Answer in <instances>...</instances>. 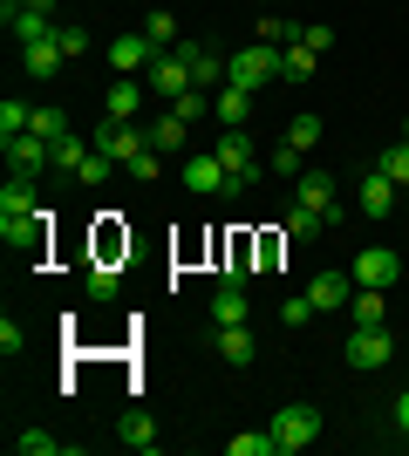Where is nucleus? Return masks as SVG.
Segmentation results:
<instances>
[{"label": "nucleus", "instance_id": "obj_1", "mask_svg": "<svg viewBox=\"0 0 409 456\" xmlns=\"http://www.w3.org/2000/svg\"><path fill=\"white\" fill-rule=\"evenodd\" d=\"M280 55L287 48H273V41H253V48H239V55H225V82H239V89H273L280 82Z\"/></svg>", "mask_w": 409, "mask_h": 456}, {"label": "nucleus", "instance_id": "obj_2", "mask_svg": "<svg viewBox=\"0 0 409 456\" xmlns=\"http://www.w3.org/2000/svg\"><path fill=\"white\" fill-rule=\"evenodd\" d=\"M266 429H273V450L293 456V450H307V443L321 436V409H314V402H287V409H280Z\"/></svg>", "mask_w": 409, "mask_h": 456}, {"label": "nucleus", "instance_id": "obj_3", "mask_svg": "<svg viewBox=\"0 0 409 456\" xmlns=\"http://www.w3.org/2000/svg\"><path fill=\"white\" fill-rule=\"evenodd\" d=\"M177 184L192 191V198H233V177H225V164H218L212 151L177 157Z\"/></svg>", "mask_w": 409, "mask_h": 456}, {"label": "nucleus", "instance_id": "obj_4", "mask_svg": "<svg viewBox=\"0 0 409 456\" xmlns=\"http://www.w3.org/2000/svg\"><path fill=\"white\" fill-rule=\"evenodd\" d=\"M143 82H151V95H192L198 89V76H192V61H184V48H157V61L143 69Z\"/></svg>", "mask_w": 409, "mask_h": 456}, {"label": "nucleus", "instance_id": "obj_5", "mask_svg": "<svg viewBox=\"0 0 409 456\" xmlns=\"http://www.w3.org/2000/svg\"><path fill=\"white\" fill-rule=\"evenodd\" d=\"M212 157L225 164V177H233V198H239V191H246V184L259 177V151H253V136H246V130H225Z\"/></svg>", "mask_w": 409, "mask_h": 456}, {"label": "nucleus", "instance_id": "obj_6", "mask_svg": "<svg viewBox=\"0 0 409 456\" xmlns=\"http://www.w3.org/2000/svg\"><path fill=\"white\" fill-rule=\"evenodd\" d=\"M341 354H348V368H362V375H369V368H389L396 362V334L389 327H355Z\"/></svg>", "mask_w": 409, "mask_h": 456}, {"label": "nucleus", "instance_id": "obj_7", "mask_svg": "<svg viewBox=\"0 0 409 456\" xmlns=\"http://www.w3.org/2000/svg\"><path fill=\"white\" fill-rule=\"evenodd\" d=\"M0 20H7V35H14L20 48H28V41H48L61 28L48 7H28V0H0Z\"/></svg>", "mask_w": 409, "mask_h": 456}, {"label": "nucleus", "instance_id": "obj_8", "mask_svg": "<svg viewBox=\"0 0 409 456\" xmlns=\"http://www.w3.org/2000/svg\"><path fill=\"white\" fill-rule=\"evenodd\" d=\"M89 143H96L102 157H117V164H130L136 151H151V136L136 130V123H117V116H102V130L89 136Z\"/></svg>", "mask_w": 409, "mask_h": 456}, {"label": "nucleus", "instance_id": "obj_9", "mask_svg": "<svg viewBox=\"0 0 409 456\" xmlns=\"http://www.w3.org/2000/svg\"><path fill=\"white\" fill-rule=\"evenodd\" d=\"M403 280V252H389V246H369V252H355V286H389Z\"/></svg>", "mask_w": 409, "mask_h": 456}, {"label": "nucleus", "instance_id": "obj_10", "mask_svg": "<svg viewBox=\"0 0 409 456\" xmlns=\"http://www.w3.org/2000/svg\"><path fill=\"white\" fill-rule=\"evenodd\" d=\"M293 198H300V205H314L321 218H341V184H334L328 171H314V164L293 177Z\"/></svg>", "mask_w": 409, "mask_h": 456}, {"label": "nucleus", "instance_id": "obj_11", "mask_svg": "<svg viewBox=\"0 0 409 456\" xmlns=\"http://www.w3.org/2000/svg\"><path fill=\"white\" fill-rule=\"evenodd\" d=\"M0 151H7V164H14V177H35V171H48V164H55V143H48V136H7V143H0Z\"/></svg>", "mask_w": 409, "mask_h": 456}, {"label": "nucleus", "instance_id": "obj_12", "mask_svg": "<svg viewBox=\"0 0 409 456\" xmlns=\"http://www.w3.org/2000/svg\"><path fill=\"white\" fill-rule=\"evenodd\" d=\"M151 61H157V41L143 35V28H136V35H117V41H110V69H117V76H143Z\"/></svg>", "mask_w": 409, "mask_h": 456}, {"label": "nucleus", "instance_id": "obj_13", "mask_svg": "<svg viewBox=\"0 0 409 456\" xmlns=\"http://www.w3.org/2000/svg\"><path fill=\"white\" fill-rule=\"evenodd\" d=\"M143 136H151V151H164V157H192V123L184 116H157V123H143Z\"/></svg>", "mask_w": 409, "mask_h": 456}, {"label": "nucleus", "instance_id": "obj_14", "mask_svg": "<svg viewBox=\"0 0 409 456\" xmlns=\"http://www.w3.org/2000/svg\"><path fill=\"white\" fill-rule=\"evenodd\" d=\"M48 218H55V211H35V218H0V239H7L14 252H41V246H48Z\"/></svg>", "mask_w": 409, "mask_h": 456}, {"label": "nucleus", "instance_id": "obj_15", "mask_svg": "<svg viewBox=\"0 0 409 456\" xmlns=\"http://www.w3.org/2000/svg\"><path fill=\"white\" fill-rule=\"evenodd\" d=\"M212 116L225 123V130H246V116H253V89H239V82L212 89Z\"/></svg>", "mask_w": 409, "mask_h": 456}, {"label": "nucleus", "instance_id": "obj_16", "mask_svg": "<svg viewBox=\"0 0 409 456\" xmlns=\"http://www.w3.org/2000/svg\"><path fill=\"white\" fill-rule=\"evenodd\" d=\"M355 205H362V218H389L396 211V184L382 171H369L362 184H355Z\"/></svg>", "mask_w": 409, "mask_h": 456}, {"label": "nucleus", "instance_id": "obj_17", "mask_svg": "<svg viewBox=\"0 0 409 456\" xmlns=\"http://www.w3.org/2000/svg\"><path fill=\"white\" fill-rule=\"evenodd\" d=\"M143 89H151V82L117 76V89L102 95V116H117V123H136V110H143Z\"/></svg>", "mask_w": 409, "mask_h": 456}, {"label": "nucleus", "instance_id": "obj_18", "mask_svg": "<svg viewBox=\"0 0 409 456\" xmlns=\"http://www.w3.org/2000/svg\"><path fill=\"white\" fill-rule=\"evenodd\" d=\"M348 321H355V327H389V293H382V286H355Z\"/></svg>", "mask_w": 409, "mask_h": 456}, {"label": "nucleus", "instance_id": "obj_19", "mask_svg": "<svg viewBox=\"0 0 409 456\" xmlns=\"http://www.w3.org/2000/svg\"><path fill=\"white\" fill-rule=\"evenodd\" d=\"M307 300L321 306V314H334V306L355 300V280H341V273H314V280H307Z\"/></svg>", "mask_w": 409, "mask_h": 456}, {"label": "nucleus", "instance_id": "obj_20", "mask_svg": "<svg viewBox=\"0 0 409 456\" xmlns=\"http://www.w3.org/2000/svg\"><path fill=\"white\" fill-rule=\"evenodd\" d=\"M20 69H28L35 82L61 76V41H55V35H48V41H28V48H20Z\"/></svg>", "mask_w": 409, "mask_h": 456}, {"label": "nucleus", "instance_id": "obj_21", "mask_svg": "<svg viewBox=\"0 0 409 456\" xmlns=\"http://www.w3.org/2000/svg\"><path fill=\"white\" fill-rule=\"evenodd\" d=\"M117 443L123 450H157V422L143 416V409H123L117 416Z\"/></svg>", "mask_w": 409, "mask_h": 456}, {"label": "nucleus", "instance_id": "obj_22", "mask_svg": "<svg viewBox=\"0 0 409 456\" xmlns=\"http://www.w3.org/2000/svg\"><path fill=\"white\" fill-rule=\"evenodd\" d=\"M177 48H184V61H192L198 89H225V61H218L212 48H198V41H177Z\"/></svg>", "mask_w": 409, "mask_h": 456}, {"label": "nucleus", "instance_id": "obj_23", "mask_svg": "<svg viewBox=\"0 0 409 456\" xmlns=\"http://www.w3.org/2000/svg\"><path fill=\"white\" fill-rule=\"evenodd\" d=\"M239 321H246V286L218 280V293H212V327H239Z\"/></svg>", "mask_w": 409, "mask_h": 456}, {"label": "nucleus", "instance_id": "obj_24", "mask_svg": "<svg viewBox=\"0 0 409 456\" xmlns=\"http://www.w3.org/2000/svg\"><path fill=\"white\" fill-rule=\"evenodd\" d=\"M218 362H233V368L253 362V327H246V321H239V327H218Z\"/></svg>", "mask_w": 409, "mask_h": 456}, {"label": "nucleus", "instance_id": "obj_25", "mask_svg": "<svg viewBox=\"0 0 409 456\" xmlns=\"http://www.w3.org/2000/svg\"><path fill=\"white\" fill-rule=\"evenodd\" d=\"M35 191H28V177H7V184H0V218H35Z\"/></svg>", "mask_w": 409, "mask_h": 456}, {"label": "nucleus", "instance_id": "obj_26", "mask_svg": "<svg viewBox=\"0 0 409 456\" xmlns=\"http://www.w3.org/2000/svg\"><path fill=\"white\" fill-rule=\"evenodd\" d=\"M321 225H328V218H321L314 205H300V198H293V205H287V218H280V232H287V239H314Z\"/></svg>", "mask_w": 409, "mask_h": 456}, {"label": "nucleus", "instance_id": "obj_27", "mask_svg": "<svg viewBox=\"0 0 409 456\" xmlns=\"http://www.w3.org/2000/svg\"><path fill=\"white\" fill-rule=\"evenodd\" d=\"M35 130V102H14V95H7V102H0V143H7V136H28Z\"/></svg>", "mask_w": 409, "mask_h": 456}, {"label": "nucleus", "instance_id": "obj_28", "mask_svg": "<svg viewBox=\"0 0 409 456\" xmlns=\"http://www.w3.org/2000/svg\"><path fill=\"white\" fill-rule=\"evenodd\" d=\"M375 171L389 177V184H396V191H409V143H389V151L375 157Z\"/></svg>", "mask_w": 409, "mask_h": 456}, {"label": "nucleus", "instance_id": "obj_29", "mask_svg": "<svg viewBox=\"0 0 409 456\" xmlns=\"http://www.w3.org/2000/svg\"><path fill=\"white\" fill-rule=\"evenodd\" d=\"M110 171H117V157H102L96 143H89V157H82V171H76V184H89V191H96V184H110Z\"/></svg>", "mask_w": 409, "mask_h": 456}, {"label": "nucleus", "instance_id": "obj_30", "mask_svg": "<svg viewBox=\"0 0 409 456\" xmlns=\"http://www.w3.org/2000/svg\"><path fill=\"white\" fill-rule=\"evenodd\" d=\"M82 157H89V136H76V130H69V136L55 143V171H69V177H76V171H82Z\"/></svg>", "mask_w": 409, "mask_h": 456}, {"label": "nucleus", "instance_id": "obj_31", "mask_svg": "<svg viewBox=\"0 0 409 456\" xmlns=\"http://www.w3.org/2000/svg\"><path fill=\"white\" fill-rule=\"evenodd\" d=\"M307 76H314V48L300 41V48H287V55H280V82H307Z\"/></svg>", "mask_w": 409, "mask_h": 456}, {"label": "nucleus", "instance_id": "obj_32", "mask_svg": "<svg viewBox=\"0 0 409 456\" xmlns=\"http://www.w3.org/2000/svg\"><path fill=\"white\" fill-rule=\"evenodd\" d=\"M82 286H89V306H110V300H117V266H89Z\"/></svg>", "mask_w": 409, "mask_h": 456}, {"label": "nucleus", "instance_id": "obj_33", "mask_svg": "<svg viewBox=\"0 0 409 456\" xmlns=\"http://www.w3.org/2000/svg\"><path fill=\"white\" fill-rule=\"evenodd\" d=\"M287 143H293L300 157H307L314 143H321V116H293V123H287Z\"/></svg>", "mask_w": 409, "mask_h": 456}, {"label": "nucleus", "instance_id": "obj_34", "mask_svg": "<svg viewBox=\"0 0 409 456\" xmlns=\"http://www.w3.org/2000/svg\"><path fill=\"white\" fill-rule=\"evenodd\" d=\"M225 450H233V456H280V450H273V429H246V436H233Z\"/></svg>", "mask_w": 409, "mask_h": 456}, {"label": "nucleus", "instance_id": "obj_35", "mask_svg": "<svg viewBox=\"0 0 409 456\" xmlns=\"http://www.w3.org/2000/svg\"><path fill=\"white\" fill-rule=\"evenodd\" d=\"M14 450H20V456H61V443L48 436V429H20V436H14Z\"/></svg>", "mask_w": 409, "mask_h": 456}, {"label": "nucleus", "instance_id": "obj_36", "mask_svg": "<svg viewBox=\"0 0 409 456\" xmlns=\"http://www.w3.org/2000/svg\"><path fill=\"white\" fill-rule=\"evenodd\" d=\"M143 35H151L157 48H177V14H164V7H157V14L143 20Z\"/></svg>", "mask_w": 409, "mask_h": 456}, {"label": "nucleus", "instance_id": "obj_37", "mask_svg": "<svg viewBox=\"0 0 409 456\" xmlns=\"http://www.w3.org/2000/svg\"><path fill=\"white\" fill-rule=\"evenodd\" d=\"M55 41H61V55L76 61V55H89V28H76V20H61L55 28Z\"/></svg>", "mask_w": 409, "mask_h": 456}, {"label": "nucleus", "instance_id": "obj_38", "mask_svg": "<svg viewBox=\"0 0 409 456\" xmlns=\"http://www.w3.org/2000/svg\"><path fill=\"white\" fill-rule=\"evenodd\" d=\"M314 314H321V306H314L307 293H293V300H280V321H287V327H307Z\"/></svg>", "mask_w": 409, "mask_h": 456}, {"label": "nucleus", "instance_id": "obj_39", "mask_svg": "<svg viewBox=\"0 0 409 456\" xmlns=\"http://www.w3.org/2000/svg\"><path fill=\"white\" fill-rule=\"evenodd\" d=\"M35 136L61 143V136H69V116H61V110H35Z\"/></svg>", "mask_w": 409, "mask_h": 456}, {"label": "nucleus", "instance_id": "obj_40", "mask_svg": "<svg viewBox=\"0 0 409 456\" xmlns=\"http://www.w3.org/2000/svg\"><path fill=\"white\" fill-rule=\"evenodd\" d=\"M273 171H280V177H300V171H307V157H300L287 136H280V151H273Z\"/></svg>", "mask_w": 409, "mask_h": 456}, {"label": "nucleus", "instance_id": "obj_41", "mask_svg": "<svg viewBox=\"0 0 409 456\" xmlns=\"http://www.w3.org/2000/svg\"><path fill=\"white\" fill-rule=\"evenodd\" d=\"M20 347H28V327H20L14 314H7V321H0V354H7V362H14Z\"/></svg>", "mask_w": 409, "mask_h": 456}, {"label": "nucleus", "instance_id": "obj_42", "mask_svg": "<svg viewBox=\"0 0 409 456\" xmlns=\"http://www.w3.org/2000/svg\"><path fill=\"white\" fill-rule=\"evenodd\" d=\"M171 110L184 116V123H198V116H212V95H205V89H192V95H177Z\"/></svg>", "mask_w": 409, "mask_h": 456}, {"label": "nucleus", "instance_id": "obj_43", "mask_svg": "<svg viewBox=\"0 0 409 456\" xmlns=\"http://www.w3.org/2000/svg\"><path fill=\"white\" fill-rule=\"evenodd\" d=\"M164 164H171V157H164V151H136L130 164H123V171H130V177H157V171H164Z\"/></svg>", "mask_w": 409, "mask_h": 456}, {"label": "nucleus", "instance_id": "obj_44", "mask_svg": "<svg viewBox=\"0 0 409 456\" xmlns=\"http://www.w3.org/2000/svg\"><path fill=\"white\" fill-rule=\"evenodd\" d=\"M300 41H307L314 55H328V48H334V28H321V20H314V28H307V35H300Z\"/></svg>", "mask_w": 409, "mask_h": 456}, {"label": "nucleus", "instance_id": "obj_45", "mask_svg": "<svg viewBox=\"0 0 409 456\" xmlns=\"http://www.w3.org/2000/svg\"><path fill=\"white\" fill-rule=\"evenodd\" d=\"M396 436H409V388L396 395Z\"/></svg>", "mask_w": 409, "mask_h": 456}, {"label": "nucleus", "instance_id": "obj_46", "mask_svg": "<svg viewBox=\"0 0 409 456\" xmlns=\"http://www.w3.org/2000/svg\"><path fill=\"white\" fill-rule=\"evenodd\" d=\"M403 143H409V123H403Z\"/></svg>", "mask_w": 409, "mask_h": 456}]
</instances>
